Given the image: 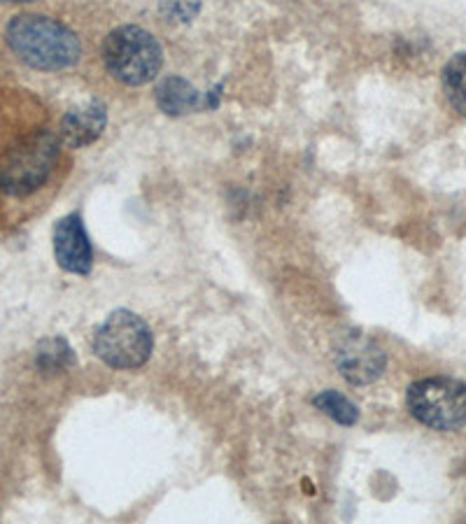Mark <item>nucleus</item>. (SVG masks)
Instances as JSON below:
<instances>
[{
    "instance_id": "obj_3",
    "label": "nucleus",
    "mask_w": 466,
    "mask_h": 524,
    "mask_svg": "<svg viewBox=\"0 0 466 524\" xmlns=\"http://www.w3.org/2000/svg\"><path fill=\"white\" fill-rule=\"evenodd\" d=\"M59 159V140L42 131L28 136L7 150L0 161V191L7 196L24 198L38 191L49 180Z\"/></svg>"
},
{
    "instance_id": "obj_12",
    "label": "nucleus",
    "mask_w": 466,
    "mask_h": 524,
    "mask_svg": "<svg viewBox=\"0 0 466 524\" xmlns=\"http://www.w3.org/2000/svg\"><path fill=\"white\" fill-rule=\"evenodd\" d=\"M75 364V352L63 338H49L38 350V366L45 373H63Z\"/></svg>"
},
{
    "instance_id": "obj_14",
    "label": "nucleus",
    "mask_w": 466,
    "mask_h": 524,
    "mask_svg": "<svg viewBox=\"0 0 466 524\" xmlns=\"http://www.w3.org/2000/svg\"><path fill=\"white\" fill-rule=\"evenodd\" d=\"M3 3H31V0H3Z\"/></svg>"
},
{
    "instance_id": "obj_7",
    "label": "nucleus",
    "mask_w": 466,
    "mask_h": 524,
    "mask_svg": "<svg viewBox=\"0 0 466 524\" xmlns=\"http://www.w3.org/2000/svg\"><path fill=\"white\" fill-rule=\"evenodd\" d=\"M54 254L63 271L75 275H89L94 266V252L80 215L59 219L54 229Z\"/></svg>"
},
{
    "instance_id": "obj_2",
    "label": "nucleus",
    "mask_w": 466,
    "mask_h": 524,
    "mask_svg": "<svg viewBox=\"0 0 466 524\" xmlns=\"http://www.w3.org/2000/svg\"><path fill=\"white\" fill-rule=\"evenodd\" d=\"M103 63L115 80L129 87H143L159 75L164 49L145 28L119 26L103 42Z\"/></svg>"
},
{
    "instance_id": "obj_13",
    "label": "nucleus",
    "mask_w": 466,
    "mask_h": 524,
    "mask_svg": "<svg viewBox=\"0 0 466 524\" xmlns=\"http://www.w3.org/2000/svg\"><path fill=\"white\" fill-rule=\"evenodd\" d=\"M161 14L173 24H189L201 10V0H159Z\"/></svg>"
},
{
    "instance_id": "obj_5",
    "label": "nucleus",
    "mask_w": 466,
    "mask_h": 524,
    "mask_svg": "<svg viewBox=\"0 0 466 524\" xmlns=\"http://www.w3.org/2000/svg\"><path fill=\"white\" fill-rule=\"evenodd\" d=\"M413 417L436 431H455L466 424V385L453 378L418 380L408 389Z\"/></svg>"
},
{
    "instance_id": "obj_1",
    "label": "nucleus",
    "mask_w": 466,
    "mask_h": 524,
    "mask_svg": "<svg viewBox=\"0 0 466 524\" xmlns=\"http://www.w3.org/2000/svg\"><path fill=\"white\" fill-rule=\"evenodd\" d=\"M7 45L26 66L47 73L73 68L82 56L80 38L61 21L40 14L14 17L7 24Z\"/></svg>"
},
{
    "instance_id": "obj_11",
    "label": "nucleus",
    "mask_w": 466,
    "mask_h": 524,
    "mask_svg": "<svg viewBox=\"0 0 466 524\" xmlns=\"http://www.w3.org/2000/svg\"><path fill=\"white\" fill-rule=\"evenodd\" d=\"M313 403L317 410H322L324 415H329L338 424H345V427H352L359 420V408L355 403L348 396L334 392V389H324V392L315 396Z\"/></svg>"
},
{
    "instance_id": "obj_4",
    "label": "nucleus",
    "mask_w": 466,
    "mask_h": 524,
    "mask_svg": "<svg viewBox=\"0 0 466 524\" xmlns=\"http://www.w3.org/2000/svg\"><path fill=\"white\" fill-rule=\"evenodd\" d=\"M152 350L154 336L150 327L131 310H115L94 334L96 357L119 371L145 366Z\"/></svg>"
},
{
    "instance_id": "obj_6",
    "label": "nucleus",
    "mask_w": 466,
    "mask_h": 524,
    "mask_svg": "<svg viewBox=\"0 0 466 524\" xmlns=\"http://www.w3.org/2000/svg\"><path fill=\"white\" fill-rule=\"evenodd\" d=\"M336 364L352 385H371L385 371V352L362 334L345 336L336 352Z\"/></svg>"
},
{
    "instance_id": "obj_9",
    "label": "nucleus",
    "mask_w": 466,
    "mask_h": 524,
    "mask_svg": "<svg viewBox=\"0 0 466 524\" xmlns=\"http://www.w3.org/2000/svg\"><path fill=\"white\" fill-rule=\"evenodd\" d=\"M154 98H157L159 110L171 117H182L187 112L208 108V98H203L192 82L178 75L161 80L157 91H154Z\"/></svg>"
},
{
    "instance_id": "obj_10",
    "label": "nucleus",
    "mask_w": 466,
    "mask_h": 524,
    "mask_svg": "<svg viewBox=\"0 0 466 524\" xmlns=\"http://www.w3.org/2000/svg\"><path fill=\"white\" fill-rule=\"evenodd\" d=\"M443 91L450 105L466 117V52L455 54L443 68Z\"/></svg>"
},
{
    "instance_id": "obj_8",
    "label": "nucleus",
    "mask_w": 466,
    "mask_h": 524,
    "mask_svg": "<svg viewBox=\"0 0 466 524\" xmlns=\"http://www.w3.org/2000/svg\"><path fill=\"white\" fill-rule=\"evenodd\" d=\"M105 124H108V108L101 101L84 103L61 119V143L68 147H87L101 138Z\"/></svg>"
}]
</instances>
